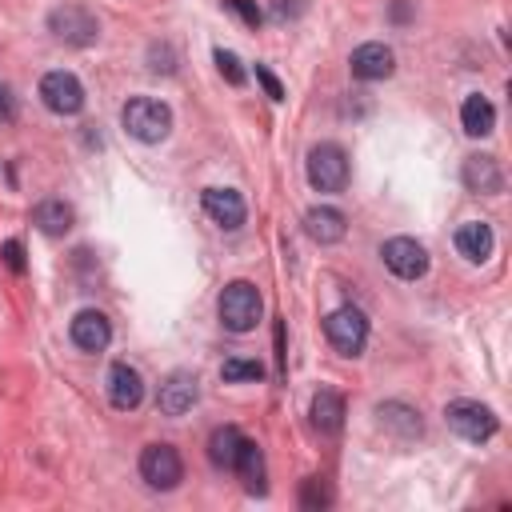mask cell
I'll use <instances>...</instances> for the list:
<instances>
[{"label": "cell", "mask_w": 512, "mask_h": 512, "mask_svg": "<svg viewBox=\"0 0 512 512\" xmlns=\"http://www.w3.org/2000/svg\"><path fill=\"white\" fill-rule=\"evenodd\" d=\"M460 120H464V132H468V136H488V132L496 128V108H492L480 92H472V96H464V104H460Z\"/></svg>", "instance_id": "ffe728a7"}, {"label": "cell", "mask_w": 512, "mask_h": 512, "mask_svg": "<svg viewBox=\"0 0 512 512\" xmlns=\"http://www.w3.org/2000/svg\"><path fill=\"white\" fill-rule=\"evenodd\" d=\"M304 228H308L312 240H320V244H336V240H344L348 220H344L340 208H312V212L304 216Z\"/></svg>", "instance_id": "ac0fdd59"}, {"label": "cell", "mask_w": 512, "mask_h": 512, "mask_svg": "<svg viewBox=\"0 0 512 512\" xmlns=\"http://www.w3.org/2000/svg\"><path fill=\"white\" fill-rule=\"evenodd\" d=\"M0 120L8 124V120H16V100H12V88L0 80Z\"/></svg>", "instance_id": "4dcf8cb0"}, {"label": "cell", "mask_w": 512, "mask_h": 512, "mask_svg": "<svg viewBox=\"0 0 512 512\" xmlns=\"http://www.w3.org/2000/svg\"><path fill=\"white\" fill-rule=\"evenodd\" d=\"M68 336H72V344H76L80 352H104V348H108V340H112V324H108V316H104V312L84 308V312H76V316H72Z\"/></svg>", "instance_id": "30bf717a"}, {"label": "cell", "mask_w": 512, "mask_h": 512, "mask_svg": "<svg viewBox=\"0 0 512 512\" xmlns=\"http://www.w3.org/2000/svg\"><path fill=\"white\" fill-rule=\"evenodd\" d=\"M120 124L132 140L140 144H160L168 132H172V108L152 100V96H132L124 108H120Z\"/></svg>", "instance_id": "6da1fadb"}, {"label": "cell", "mask_w": 512, "mask_h": 512, "mask_svg": "<svg viewBox=\"0 0 512 512\" xmlns=\"http://www.w3.org/2000/svg\"><path fill=\"white\" fill-rule=\"evenodd\" d=\"M108 400H112V408H120V412H132V408H140V400H144V376L132 368V364H112L108 368Z\"/></svg>", "instance_id": "7c38bea8"}, {"label": "cell", "mask_w": 512, "mask_h": 512, "mask_svg": "<svg viewBox=\"0 0 512 512\" xmlns=\"http://www.w3.org/2000/svg\"><path fill=\"white\" fill-rule=\"evenodd\" d=\"M492 244L496 240H492V228L484 220H468V224L456 228V252L464 260H472V264H484L492 256Z\"/></svg>", "instance_id": "9a60e30c"}, {"label": "cell", "mask_w": 512, "mask_h": 512, "mask_svg": "<svg viewBox=\"0 0 512 512\" xmlns=\"http://www.w3.org/2000/svg\"><path fill=\"white\" fill-rule=\"evenodd\" d=\"M312 428L316 432H340V424H344V400L332 392V388H320L316 396H312Z\"/></svg>", "instance_id": "d6986e66"}, {"label": "cell", "mask_w": 512, "mask_h": 512, "mask_svg": "<svg viewBox=\"0 0 512 512\" xmlns=\"http://www.w3.org/2000/svg\"><path fill=\"white\" fill-rule=\"evenodd\" d=\"M300 504H304V508H320V504H328V492H324V484H320V480H304Z\"/></svg>", "instance_id": "83f0119b"}, {"label": "cell", "mask_w": 512, "mask_h": 512, "mask_svg": "<svg viewBox=\"0 0 512 512\" xmlns=\"http://www.w3.org/2000/svg\"><path fill=\"white\" fill-rule=\"evenodd\" d=\"M204 212L220 224V228H240L244 224V200L236 188H204Z\"/></svg>", "instance_id": "5bb4252c"}, {"label": "cell", "mask_w": 512, "mask_h": 512, "mask_svg": "<svg viewBox=\"0 0 512 512\" xmlns=\"http://www.w3.org/2000/svg\"><path fill=\"white\" fill-rule=\"evenodd\" d=\"M32 224L44 232V236H64L68 228H72V208L64 204V200H40L36 204V212H32Z\"/></svg>", "instance_id": "44dd1931"}, {"label": "cell", "mask_w": 512, "mask_h": 512, "mask_svg": "<svg viewBox=\"0 0 512 512\" xmlns=\"http://www.w3.org/2000/svg\"><path fill=\"white\" fill-rule=\"evenodd\" d=\"M0 252H4V260H8V268L20 276V272H24V244H20V240H4Z\"/></svg>", "instance_id": "f1b7e54d"}, {"label": "cell", "mask_w": 512, "mask_h": 512, "mask_svg": "<svg viewBox=\"0 0 512 512\" xmlns=\"http://www.w3.org/2000/svg\"><path fill=\"white\" fill-rule=\"evenodd\" d=\"M308 184L316 192H344L348 188V156L340 144H316L308 152Z\"/></svg>", "instance_id": "277c9868"}, {"label": "cell", "mask_w": 512, "mask_h": 512, "mask_svg": "<svg viewBox=\"0 0 512 512\" xmlns=\"http://www.w3.org/2000/svg\"><path fill=\"white\" fill-rule=\"evenodd\" d=\"M240 432L232 428V424H224V428H212V436H208V460L216 464V468H228L232 472V460H236V448H240Z\"/></svg>", "instance_id": "7402d4cb"}, {"label": "cell", "mask_w": 512, "mask_h": 512, "mask_svg": "<svg viewBox=\"0 0 512 512\" xmlns=\"http://www.w3.org/2000/svg\"><path fill=\"white\" fill-rule=\"evenodd\" d=\"M352 76L356 80H384V76H392V68H396V56H392V48L388 44H380V40H368V44H360L356 52H352Z\"/></svg>", "instance_id": "4fadbf2b"}, {"label": "cell", "mask_w": 512, "mask_h": 512, "mask_svg": "<svg viewBox=\"0 0 512 512\" xmlns=\"http://www.w3.org/2000/svg\"><path fill=\"white\" fill-rule=\"evenodd\" d=\"M140 476H144L148 488L168 492V488L180 484V476H184V460H180V452H176L172 444H148V448L140 452Z\"/></svg>", "instance_id": "52a82bcc"}, {"label": "cell", "mask_w": 512, "mask_h": 512, "mask_svg": "<svg viewBox=\"0 0 512 512\" xmlns=\"http://www.w3.org/2000/svg\"><path fill=\"white\" fill-rule=\"evenodd\" d=\"M212 56H216V68H220V76H224L232 88H240V84H244V68H240V60H236V52H224V48H216Z\"/></svg>", "instance_id": "d4e9b609"}, {"label": "cell", "mask_w": 512, "mask_h": 512, "mask_svg": "<svg viewBox=\"0 0 512 512\" xmlns=\"http://www.w3.org/2000/svg\"><path fill=\"white\" fill-rule=\"evenodd\" d=\"M464 184L472 192H484V196H496L504 188V172L492 156H468L464 160Z\"/></svg>", "instance_id": "e0dca14e"}, {"label": "cell", "mask_w": 512, "mask_h": 512, "mask_svg": "<svg viewBox=\"0 0 512 512\" xmlns=\"http://www.w3.org/2000/svg\"><path fill=\"white\" fill-rule=\"evenodd\" d=\"M380 420L388 428H400L404 436H420V412H412L408 404H380Z\"/></svg>", "instance_id": "603a6c76"}, {"label": "cell", "mask_w": 512, "mask_h": 512, "mask_svg": "<svg viewBox=\"0 0 512 512\" xmlns=\"http://www.w3.org/2000/svg\"><path fill=\"white\" fill-rule=\"evenodd\" d=\"M48 32L72 48H88L100 36V20L84 4H60L48 12Z\"/></svg>", "instance_id": "3957f363"}, {"label": "cell", "mask_w": 512, "mask_h": 512, "mask_svg": "<svg viewBox=\"0 0 512 512\" xmlns=\"http://www.w3.org/2000/svg\"><path fill=\"white\" fill-rule=\"evenodd\" d=\"M232 472L240 476V484H244L252 496L264 492V452L256 448V440H240L236 460H232Z\"/></svg>", "instance_id": "2e32d148"}, {"label": "cell", "mask_w": 512, "mask_h": 512, "mask_svg": "<svg viewBox=\"0 0 512 512\" xmlns=\"http://www.w3.org/2000/svg\"><path fill=\"white\" fill-rule=\"evenodd\" d=\"M224 8H232L248 28H260V20H264V12H260L252 0H224Z\"/></svg>", "instance_id": "484cf974"}, {"label": "cell", "mask_w": 512, "mask_h": 512, "mask_svg": "<svg viewBox=\"0 0 512 512\" xmlns=\"http://www.w3.org/2000/svg\"><path fill=\"white\" fill-rule=\"evenodd\" d=\"M380 256H384V268H388L392 276H400V280H420V276L428 272V252H424V244L412 240V236H392V240L380 248Z\"/></svg>", "instance_id": "9c48e42d"}, {"label": "cell", "mask_w": 512, "mask_h": 512, "mask_svg": "<svg viewBox=\"0 0 512 512\" xmlns=\"http://www.w3.org/2000/svg\"><path fill=\"white\" fill-rule=\"evenodd\" d=\"M444 420H448V428L456 432V436H464V440H472V444H480V440H492L496 436V412L488 408V404H480V400H452L448 408H444Z\"/></svg>", "instance_id": "5b68a950"}, {"label": "cell", "mask_w": 512, "mask_h": 512, "mask_svg": "<svg viewBox=\"0 0 512 512\" xmlns=\"http://www.w3.org/2000/svg\"><path fill=\"white\" fill-rule=\"evenodd\" d=\"M256 80L264 84V92H268L272 100H284V88H280V80H276V76H272L264 64H256Z\"/></svg>", "instance_id": "f546056e"}, {"label": "cell", "mask_w": 512, "mask_h": 512, "mask_svg": "<svg viewBox=\"0 0 512 512\" xmlns=\"http://www.w3.org/2000/svg\"><path fill=\"white\" fill-rule=\"evenodd\" d=\"M308 8V0H272V20H296L300 12Z\"/></svg>", "instance_id": "4316f807"}, {"label": "cell", "mask_w": 512, "mask_h": 512, "mask_svg": "<svg viewBox=\"0 0 512 512\" xmlns=\"http://www.w3.org/2000/svg\"><path fill=\"white\" fill-rule=\"evenodd\" d=\"M220 376H224L228 384H236V380H260V376H264V368H260V360H244V356H228V360L220 364Z\"/></svg>", "instance_id": "cb8c5ba5"}, {"label": "cell", "mask_w": 512, "mask_h": 512, "mask_svg": "<svg viewBox=\"0 0 512 512\" xmlns=\"http://www.w3.org/2000/svg\"><path fill=\"white\" fill-rule=\"evenodd\" d=\"M196 400H200V380H196L192 372H172V376L160 384V392H156V408H160L164 416H184Z\"/></svg>", "instance_id": "8fae6325"}, {"label": "cell", "mask_w": 512, "mask_h": 512, "mask_svg": "<svg viewBox=\"0 0 512 512\" xmlns=\"http://www.w3.org/2000/svg\"><path fill=\"white\" fill-rule=\"evenodd\" d=\"M324 336L340 356H360L364 344H368V320H364L360 308H336L324 320Z\"/></svg>", "instance_id": "8992f818"}, {"label": "cell", "mask_w": 512, "mask_h": 512, "mask_svg": "<svg viewBox=\"0 0 512 512\" xmlns=\"http://www.w3.org/2000/svg\"><path fill=\"white\" fill-rule=\"evenodd\" d=\"M220 320L228 332H252L260 324V292L252 280H232L220 292Z\"/></svg>", "instance_id": "7a4b0ae2"}, {"label": "cell", "mask_w": 512, "mask_h": 512, "mask_svg": "<svg viewBox=\"0 0 512 512\" xmlns=\"http://www.w3.org/2000/svg\"><path fill=\"white\" fill-rule=\"evenodd\" d=\"M40 100H44V108L56 112V116H76V112L84 108V84H80L72 72L56 68V72H48V76L40 80Z\"/></svg>", "instance_id": "ba28073f"}]
</instances>
